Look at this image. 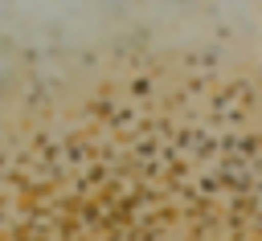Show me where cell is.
<instances>
[{"mask_svg": "<svg viewBox=\"0 0 262 241\" xmlns=\"http://www.w3.org/2000/svg\"><path fill=\"white\" fill-rule=\"evenodd\" d=\"M0 241H262V0H0Z\"/></svg>", "mask_w": 262, "mask_h": 241, "instance_id": "1", "label": "cell"}]
</instances>
